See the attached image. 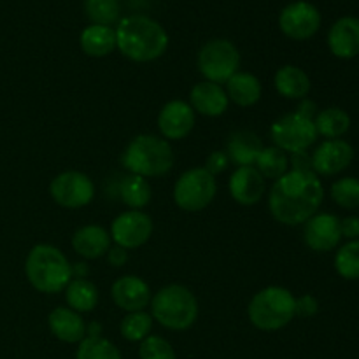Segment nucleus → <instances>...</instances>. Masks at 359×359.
<instances>
[{
	"instance_id": "f257e3e1",
	"label": "nucleus",
	"mask_w": 359,
	"mask_h": 359,
	"mask_svg": "<svg viewBox=\"0 0 359 359\" xmlns=\"http://www.w3.org/2000/svg\"><path fill=\"white\" fill-rule=\"evenodd\" d=\"M323 200L325 188L314 172L287 170L270 188L269 210L277 223L298 226L318 214Z\"/></svg>"
},
{
	"instance_id": "f03ea898",
	"label": "nucleus",
	"mask_w": 359,
	"mask_h": 359,
	"mask_svg": "<svg viewBox=\"0 0 359 359\" xmlns=\"http://www.w3.org/2000/svg\"><path fill=\"white\" fill-rule=\"evenodd\" d=\"M116 49L125 58L149 63L161 58L168 49V34L156 20L144 14H130L118 21Z\"/></svg>"
},
{
	"instance_id": "7ed1b4c3",
	"label": "nucleus",
	"mask_w": 359,
	"mask_h": 359,
	"mask_svg": "<svg viewBox=\"0 0 359 359\" xmlns=\"http://www.w3.org/2000/svg\"><path fill=\"white\" fill-rule=\"evenodd\" d=\"M25 276L39 293H62L72 280V265L58 248L37 244L28 251L25 259Z\"/></svg>"
},
{
	"instance_id": "20e7f679",
	"label": "nucleus",
	"mask_w": 359,
	"mask_h": 359,
	"mask_svg": "<svg viewBox=\"0 0 359 359\" xmlns=\"http://www.w3.org/2000/svg\"><path fill=\"white\" fill-rule=\"evenodd\" d=\"M174 151L168 140L154 133H140L133 137L121 154L123 167L128 174L144 179L161 177L174 167Z\"/></svg>"
},
{
	"instance_id": "39448f33",
	"label": "nucleus",
	"mask_w": 359,
	"mask_h": 359,
	"mask_svg": "<svg viewBox=\"0 0 359 359\" xmlns=\"http://www.w3.org/2000/svg\"><path fill=\"white\" fill-rule=\"evenodd\" d=\"M151 316L170 332H186L198 319V300L189 287L168 284L151 298Z\"/></svg>"
},
{
	"instance_id": "423d86ee",
	"label": "nucleus",
	"mask_w": 359,
	"mask_h": 359,
	"mask_svg": "<svg viewBox=\"0 0 359 359\" xmlns=\"http://www.w3.org/2000/svg\"><path fill=\"white\" fill-rule=\"evenodd\" d=\"M297 297L287 287L266 286L251 298L248 318L262 332L283 330L297 318Z\"/></svg>"
},
{
	"instance_id": "0eeeda50",
	"label": "nucleus",
	"mask_w": 359,
	"mask_h": 359,
	"mask_svg": "<svg viewBox=\"0 0 359 359\" xmlns=\"http://www.w3.org/2000/svg\"><path fill=\"white\" fill-rule=\"evenodd\" d=\"M217 182L203 167H193L181 174L174 184V202L184 212H200L212 203Z\"/></svg>"
},
{
	"instance_id": "6e6552de",
	"label": "nucleus",
	"mask_w": 359,
	"mask_h": 359,
	"mask_svg": "<svg viewBox=\"0 0 359 359\" xmlns=\"http://www.w3.org/2000/svg\"><path fill=\"white\" fill-rule=\"evenodd\" d=\"M196 65L205 81L223 84L238 72L241 53L228 39H212L200 48Z\"/></svg>"
},
{
	"instance_id": "1a4fd4ad",
	"label": "nucleus",
	"mask_w": 359,
	"mask_h": 359,
	"mask_svg": "<svg viewBox=\"0 0 359 359\" xmlns=\"http://www.w3.org/2000/svg\"><path fill=\"white\" fill-rule=\"evenodd\" d=\"M270 139L273 146L287 154L307 151L318 140L314 119L305 118L297 111L280 116L270 126Z\"/></svg>"
},
{
	"instance_id": "9d476101",
	"label": "nucleus",
	"mask_w": 359,
	"mask_h": 359,
	"mask_svg": "<svg viewBox=\"0 0 359 359\" xmlns=\"http://www.w3.org/2000/svg\"><path fill=\"white\" fill-rule=\"evenodd\" d=\"M49 195L63 209H81L95 198V184L79 170H65L49 182Z\"/></svg>"
},
{
	"instance_id": "9b49d317",
	"label": "nucleus",
	"mask_w": 359,
	"mask_h": 359,
	"mask_svg": "<svg viewBox=\"0 0 359 359\" xmlns=\"http://www.w3.org/2000/svg\"><path fill=\"white\" fill-rule=\"evenodd\" d=\"M321 27V13L307 0H294L287 4L279 14V28L291 41H309Z\"/></svg>"
},
{
	"instance_id": "f8f14e48",
	"label": "nucleus",
	"mask_w": 359,
	"mask_h": 359,
	"mask_svg": "<svg viewBox=\"0 0 359 359\" xmlns=\"http://www.w3.org/2000/svg\"><path fill=\"white\" fill-rule=\"evenodd\" d=\"M154 224L149 214L144 210H125L111 223V238L114 245L126 249L142 248L153 237Z\"/></svg>"
},
{
	"instance_id": "ddd939ff",
	"label": "nucleus",
	"mask_w": 359,
	"mask_h": 359,
	"mask_svg": "<svg viewBox=\"0 0 359 359\" xmlns=\"http://www.w3.org/2000/svg\"><path fill=\"white\" fill-rule=\"evenodd\" d=\"M196 114L184 100H170L158 112V130L165 140H182L195 128Z\"/></svg>"
},
{
	"instance_id": "4468645a",
	"label": "nucleus",
	"mask_w": 359,
	"mask_h": 359,
	"mask_svg": "<svg viewBox=\"0 0 359 359\" xmlns=\"http://www.w3.org/2000/svg\"><path fill=\"white\" fill-rule=\"evenodd\" d=\"M312 170L316 175H337L346 170L354 158V149L342 139L325 140L312 153Z\"/></svg>"
},
{
	"instance_id": "2eb2a0df",
	"label": "nucleus",
	"mask_w": 359,
	"mask_h": 359,
	"mask_svg": "<svg viewBox=\"0 0 359 359\" xmlns=\"http://www.w3.org/2000/svg\"><path fill=\"white\" fill-rule=\"evenodd\" d=\"M112 302L118 305L121 311L128 312H140L146 311L151 305V287L142 277L139 276H121L114 280L111 287Z\"/></svg>"
},
{
	"instance_id": "dca6fc26",
	"label": "nucleus",
	"mask_w": 359,
	"mask_h": 359,
	"mask_svg": "<svg viewBox=\"0 0 359 359\" xmlns=\"http://www.w3.org/2000/svg\"><path fill=\"white\" fill-rule=\"evenodd\" d=\"M342 231H340V219L333 214L321 212L314 214L305 223L304 241L309 249L316 252L333 251L340 244Z\"/></svg>"
},
{
	"instance_id": "f3484780",
	"label": "nucleus",
	"mask_w": 359,
	"mask_h": 359,
	"mask_svg": "<svg viewBox=\"0 0 359 359\" xmlns=\"http://www.w3.org/2000/svg\"><path fill=\"white\" fill-rule=\"evenodd\" d=\"M230 196L237 203L245 207L256 205L263 198L266 182L256 167H237L228 181Z\"/></svg>"
},
{
	"instance_id": "a211bd4d",
	"label": "nucleus",
	"mask_w": 359,
	"mask_h": 359,
	"mask_svg": "<svg viewBox=\"0 0 359 359\" xmlns=\"http://www.w3.org/2000/svg\"><path fill=\"white\" fill-rule=\"evenodd\" d=\"M189 105L195 114L205 116V118H219L228 111V95L221 84L202 81L196 83L189 91Z\"/></svg>"
},
{
	"instance_id": "6ab92c4d",
	"label": "nucleus",
	"mask_w": 359,
	"mask_h": 359,
	"mask_svg": "<svg viewBox=\"0 0 359 359\" xmlns=\"http://www.w3.org/2000/svg\"><path fill=\"white\" fill-rule=\"evenodd\" d=\"M328 48L340 60L359 55V18L344 16L332 25L328 32Z\"/></svg>"
},
{
	"instance_id": "aec40b11",
	"label": "nucleus",
	"mask_w": 359,
	"mask_h": 359,
	"mask_svg": "<svg viewBox=\"0 0 359 359\" xmlns=\"http://www.w3.org/2000/svg\"><path fill=\"white\" fill-rule=\"evenodd\" d=\"M49 332L65 344H79L86 339V323L79 312L69 307H56L48 316Z\"/></svg>"
},
{
	"instance_id": "412c9836",
	"label": "nucleus",
	"mask_w": 359,
	"mask_h": 359,
	"mask_svg": "<svg viewBox=\"0 0 359 359\" xmlns=\"http://www.w3.org/2000/svg\"><path fill=\"white\" fill-rule=\"evenodd\" d=\"M112 245L111 233L100 224H84L72 235V248L81 258L98 259L107 255Z\"/></svg>"
},
{
	"instance_id": "4be33fe9",
	"label": "nucleus",
	"mask_w": 359,
	"mask_h": 359,
	"mask_svg": "<svg viewBox=\"0 0 359 359\" xmlns=\"http://www.w3.org/2000/svg\"><path fill=\"white\" fill-rule=\"evenodd\" d=\"M263 147L265 146L258 133L251 130H237L228 139L226 154L237 167H255Z\"/></svg>"
},
{
	"instance_id": "5701e85b",
	"label": "nucleus",
	"mask_w": 359,
	"mask_h": 359,
	"mask_svg": "<svg viewBox=\"0 0 359 359\" xmlns=\"http://www.w3.org/2000/svg\"><path fill=\"white\" fill-rule=\"evenodd\" d=\"M277 93L287 100H304L311 93V77L297 65H283L273 76Z\"/></svg>"
},
{
	"instance_id": "b1692460",
	"label": "nucleus",
	"mask_w": 359,
	"mask_h": 359,
	"mask_svg": "<svg viewBox=\"0 0 359 359\" xmlns=\"http://www.w3.org/2000/svg\"><path fill=\"white\" fill-rule=\"evenodd\" d=\"M79 46L90 58H105L116 51V30L105 25H88L79 35Z\"/></svg>"
},
{
	"instance_id": "393cba45",
	"label": "nucleus",
	"mask_w": 359,
	"mask_h": 359,
	"mask_svg": "<svg viewBox=\"0 0 359 359\" xmlns=\"http://www.w3.org/2000/svg\"><path fill=\"white\" fill-rule=\"evenodd\" d=\"M228 100L238 107H252L262 100L263 88L258 77L251 72H237L226 81Z\"/></svg>"
},
{
	"instance_id": "a878e982",
	"label": "nucleus",
	"mask_w": 359,
	"mask_h": 359,
	"mask_svg": "<svg viewBox=\"0 0 359 359\" xmlns=\"http://www.w3.org/2000/svg\"><path fill=\"white\" fill-rule=\"evenodd\" d=\"M63 293H65V300L69 309L79 312V314H86V312L95 311L98 305V298H100L98 287L91 280L76 279V277L67 284Z\"/></svg>"
},
{
	"instance_id": "bb28decb",
	"label": "nucleus",
	"mask_w": 359,
	"mask_h": 359,
	"mask_svg": "<svg viewBox=\"0 0 359 359\" xmlns=\"http://www.w3.org/2000/svg\"><path fill=\"white\" fill-rule=\"evenodd\" d=\"M314 125L318 135H323L325 139L333 140L346 135L347 130H349L351 126V118L344 109L328 107L323 109V111H319L318 114H316Z\"/></svg>"
},
{
	"instance_id": "cd10ccee",
	"label": "nucleus",
	"mask_w": 359,
	"mask_h": 359,
	"mask_svg": "<svg viewBox=\"0 0 359 359\" xmlns=\"http://www.w3.org/2000/svg\"><path fill=\"white\" fill-rule=\"evenodd\" d=\"M119 196L132 210H142L153 198V188L147 179L128 174L119 184Z\"/></svg>"
},
{
	"instance_id": "c85d7f7f",
	"label": "nucleus",
	"mask_w": 359,
	"mask_h": 359,
	"mask_svg": "<svg viewBox=\"0 0 359 359\" xmlns=\"http://www.w3.org/2000/svg\"><path fill=\"white\" fill-rule=\"evenodd\" d=\"M256 170L263 175V179H272L277 181L290 170V156L283 149L276 146L263 147L258 160L255 163Z\"/></svg>"
},
{
	"instance_id": "c756f323",
	"label": "nucleus",
	"mask_w": 359,
	"mask_h": 359,
	"mask_svg": "<svg viewBox=\"0 0 359 359\" xmlns=\"http://www.w3.org/2000/svg\"><path fill=\"white\" fill-rule=\"evenodd\" d=\"M153 321V316L146 311L128 312V314L121 319L119 332H121L123 339L128 340V342H142L144 339H147V337L151 335Z\"/></svg>"
},
{
	"instance_id": "7c9ffc66",
	"label": "nucleus",
	"mask_w": 359,
	"mask_h": 359,
	"mask_svg": "<svg viewBox=\"0 0 359 359\" xmlns=\"http://www.w3.org/2000/svg\"><path fill=\"white\" fill-rule=\"evenodd\" d=\"M84 13L91 25H105L112 27L121 20V6L119 0H84Z\"/></svg>"
},
{
	"instance_id": "2f4dec72",
	"label": "nucleus",
	"mask_w": 359,
	"mask_h": 359,
	"mask_svg": "<svg viewBox=\"0 0 359 359\" xmlns=\"http://www.w3.org/2000/svg\"><path fill=\"white\" fill-rule=\"evenodd\" d=\"M76 359H123L118 347L104 337H86L81 340Z\"/></svg>"
},
{
	"instance_id": "473e14b6",
	"label": "nucleus",
	"mask_w": 359,
	"mask_h": 359,
	"mask_svg": "<svg viewBox=\"0 0 359 359\" xmlns=\"http://www.w3.org/2000/svg\"><path fill=\"white\" fill-rule=\"evenodd\" d=\"M335 270L346 280L359 279V241H349L337 251Z\"/></svg>"
},
{
	"instance_id": "72a5a7b5",
	"label": "nucleus",
	"mask_w": 359,
	"mask_h": 359,
	"mask_svg": "<svg viewBox=\"0 0 359 359\" xmlns=\"http://www.w3.org/2000/svg\"><path fill=\"white\" fill-rule=\"evenodd\" d=\"M332 200L342 209H358L359 207V179L344 177L332 184L330 189Z\"/></svg>"
},
{
	"instance_id": "f704fd0d",
	"label": "nucleus",
	"mask_w": 359,
	"mask_h": 359,
	"mask_svg": "<svg viewBox=\"0 0 359 359\" xmlns=\"http://www.w3.org/2000/svg\"><path fill=\"white\" fill-rule=\"evenodd\" d=\"M139 356L140 359H177L170 342L158 335H149L140 342Z\"/></svg>"
},
{
	"instance_id": "c9c22d12",
	"label": "nucleus",
	"mask_w": 359,
	"mask_h": 359,
	"mask_svg": "<svg viewBox=\"0 0 359 359\" xmlns=\"http://www.w3.org/2000/svg\"><path fill=\"white\" fill-rule=\"evenodd\" d=\"M230 163L231 161H230V158H228L226 151H212V153L207 156L203 168H205L209 174H212L214 177H216V175L226 172L228 167H230Z\"/></svg>"
},
{
	"instance_id": "e433bc0d",
	"label": "nucleus",
	"mask_w": 359,
	"mask_h": 359,
	"mask_svg": "<svg viewBox=\"0 0 359 359\" xmlns=\"http://www.w3.org/2000/svg\"><path fill=\"white\" fill-rule=\"evenodd\" d=\"M294 311H297V316H300V318H312V316L318 314L319 302L312 294H304V297L297 298Z\"/></svg>"
},
{
	"instance_id": "4c0bfd02",
	"label": "nucleus",
	"mask_w": 359,
	"mask_h": 359,
	"mask_svg": "<svg viewBox=\"0 0 359 359\" xmlns=\"http://www.w3.org/2000/svg\"><path fill=\"white\" fill-rule=\"evenodd\" d=\"M340 231H342V238H349V241H358L359 237V217L349 216L346 219L340 221Z\"/></svg>"
},
{
	"instance_id": "58836bf2",
	"label": "nucleus",
	"mask_w": 359,
	"mask_h": 359,
	"mask_svg": "<svg viewBox=\"0 0 359 359\" xmlns=\"http://www.w3.org/2000/svg\"><path fill=\"white\" fill-rule=\"evenodd\" d=\"M105 256H107L109 265H112L114 269H119V266L126 265V262H128V251L119 248V245H111V249H109Z\"/></svg>"
},
{
	"instance_id": "ea45409f",
	"label": "nucleus",
	"mask_w": 359,
	"mask_h": 359,
	"mask_svg": "<svg viewBox=\"0 0 359 359\" xmlns=\"http://www.w3.org/2000/svg\"><path fill=\"white\" fill-rule=\"evenodd\" d=\"M316 111H318V109H316V104H314V102L309 100V98H304V100H300V105H298V109H297L298 114L305 116V118H311V119H314L316 114H318Z\"/></svg>"
},
{
	"instance_id": "a19ab883",
	"label": "nucleus",
	"mask_w": 359,
	"mask_h": 359,
	"mask_svg": "<svg viewBox=\"0 0 359 359\" xmlns=\"http://www.w3.org/2000/svg\"><path fill=\"white\" fill-rule=\"evenodd\" d=\"M88 265L86 263H76V265H72V279L76 277V279H86L88 277Z\"/></svg>"
}]
</instances>
